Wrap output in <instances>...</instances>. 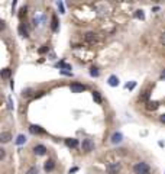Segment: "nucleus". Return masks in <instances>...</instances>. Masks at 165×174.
<instances>
[{"label": "nucleus", "instance_id": "obj_1", "mask_svg": "<svg viewBox=\"0 0 165 174\" xmlns=\"http://www.w3.org/2000/svg\"><path fill=\"white\" fill-rule=\"evenodd\" d=\"M133 171H135V174H149L151 173V167L146 162H138L133 167Z\"/></svg>", "mask_w": 165, "mask_h": 174}, {"label": "nucleus", "instance_id": "obj_2", "mask_svg": "<svg viewBox=\"0 0 165 174\" xmlns=\"http://www.w3.org/2000/svg\"><path fill=\"white\" fill-rule=\"evenodd\" d=\"M120 168H122L120 162H109V164L106 165V173L107 174H119Z\"/></svg>", "mask_w": 165, "mask_h": 174}, {"label": "nucleus", "instance_id": "obj_3", "mask_svg": "<svg viewBox=\"0 0 165 174\" xmlns=\"http://www.w3.org/2000/svg\"><path fill=\"white\" fill-rule=\"evenodd\" d=\"M81 148L84 152H91V151L94 150V142H93L91 139H82Z\"/></svg>", "mask_w": 165, "mask_h": 174}, {"label": "nucleus", "instance_id": "obj_4", "mask_svg": "<svg viewBox=\"0 0 165 174\" xmlns=\"http://www.w3.org/2000/svg\"><path fill=\"white\" fill-rule=\"evenodd\" d=\"M85 88H87V87L84 86V84H80V83H72V84L70 86V90H71L72 93H82V91H85Z\"/></svg>", "mask_w": 165, "mask_h": 174}, {"label": "nucleus", "instance_id": "obj_5", "mask_svg": "<svg viewBox=\"0 0 165 174\" xmlns=\"http://www.w3.org/2000/svg\"><path fill=\"white\" fill-rule=\"evenodd\" d=\"M29 131H31L32 134H35V135H36V134H38V135L45 134V129H42L39 125H31V126H29Z\"/></svg>", "mask_w": 165, "mask_h": 174}, {"label": "nucleus", "instance_id": "obj_6", "mask_svg": "<svg viewBox=\"0 0 165 174\" xmlns=\"http://www.w3.org/2000/svg\"><path fill=\"white\" fill-rule=\"evenodd\" d=\"M33 152H35L36 155L42 157V155H45V154H47V148H45L44 145H36V147L33 148Z\"/></svg>", "mask_w": 165, "mask_h": 174}, {"label": "nucleus", "instance_id": "obj_7", "mask_svg": "<svg viewBox=\"0 0 165 174\" xmlns=\"http://www.w3.org/2000/svg\"><path fill=\"white\" fill-rule=\"evenodd\" d=\"M54 168H55V161H54V160H48V161L45 162V165H44V170H45L47 173H50Z\"/></svg>", "mask_w": 165, "mask_h": 174}, {"label": "nucleus", "instance_id": "obj_8", "mask_svg": "<svg viewBox=\"0 0 165 174\" xmlns=\"http://www.w3.org/2000/svg\"><path fill=\"white\" fill-rule=\"evenodd\" d=\"M84 38H85V41H87V42H90V44H93V42H96V41H97V35L94 34V32H87Z\"/></svg>", "mask_w": 165, "mask_h": 174}, {"label": "nucleus", "instance_id": "obj_9", "mask_svg": "<svg viewBox=\"0 0 165 174\" xmlns=\"http://www.w3.org/2000/svg\"><path fill=\"white\" fill-rule=\"evenodd\" d=\"M10 139H12V134H10V132H1V135H0V141H1L3 144H7Z\"/></svg>", "mask_w": 165, "mask_h": 174}, {"label": "nucleus", "instance_id": "obj_10", "mask_svg": "<svg viewBox=\"0 0 165 174\" xmlns=\"http://www.w3.org/2000/svg\"><path fill=\"white\" fill-rule=\"evenodd\" d=\"M65 144H67V147H70V148H77V147H78V141L75 138L65 139Z\"/></svg>", "mask_w": 165, "mask_h": 174}, {"label": "nucleus", "instance_id": "obj_11", "mask_svg": "<svg viewBox=\"0 0 165 174\" xmlns=\"http://www.w3.org/2000/svg\"><path fill=\"white\" fill-rule=\"evenodd\" d=\"M149 96H151V90H145L141 96H139V102H149Z\"/></svg>", "mask_w": 165, "mask_h": 174}, {"label": "nucleus", "instance_id": "obj_12", "mask_svg": "<svg viewBox=\"0 0 165 174\" xmlns=\"http://www.w3.org/2000/svg\"><path fill=\"white\" fill-rule=\"evenodd\" d=\"M158 107H159V103L155 102V100H149L148 103H146V109L148 110H156Z\"/></svg>", "mask_w": 165, "mask_h": 174}, {"label": "nucleus", "instance_id": "obj_13", "mask_svg": "<svg viewBox=\"0 0 165 174\" xmlns=\"http://www.w3.org/2000/svg\"><path fill=\"white\" fill-rule=\"evenodd\" d=\"M122 139H123V135H122L120 132H115V134L112 135V142H113V144H119V142H122Z\"/></svg>", "mask_w": 165, "mask_h": 174}, {"label": "nucleus", "instance_id": "obj_14", "mask_svg": "<svg viewBox=\"0 0 165 174\" xmlns=\"http://www.w3.org/2000/svg\"><path fill=\"white\" fill-rule=\"evenodd\" d=\"M109 86H112V87L119 86V78H117V75H110V77H109Z\"/></svg>", "mask_w": 165, "mask_h": 174}, {"label": "nucleus", "instance_id": "obj_15", "mask_svg": "<svg viewBox=\"0 0 165 174\" xmlns=\"http://www.w3.org/2000/svg\"><path fill=\"white\" fill-rule=\"evenodd\" d=\"M51 28H52V31H54V32H57V31H58V19H57V16H52V23H51Z\"/></svg>", "mask_w": 165, "mask_h": 174}, {"label": "nucleus", "instance_id": "obj_16", "mask_svg": "<svg viewBox=\"0 0 165 174\" xmlns=\"http://www.w3.org/2000/svg\"><path fill=\"white\" fill-rule=\"evenodd\" d=\"M12 74V70L10 68H3L1 70V78H9Z\"/></svg>", "mask_w": 165, "mask_h": 174}, {"label": "nucleus", "instance_id": "obj_17", "mask_svg": "<svg viewBox=\"0 0 165 174\" xmlns=\"http://www.w3.org/2000/svg\"><path fill=\"white\" fill-rule=\"evenodd\" d=\"M93 99H94L96 103H99V104L103 102V99H101V96H100L99 91H93Z\"/></svg>", "mask_w": 165, "mask_h": 174}, {"label": "nucleus", "instance_id": "obj_18", "mask_svg": "<svg viewBox=\"0 0 165 174\" xmlns=\"http://www.w3.org/2000/svg\"><path fill=\"white\" fill-rule=\"evenodd\" d=\"M90 75H91V77H99L100 75L99 68H97V67H91V68H90Z\"/></svg>", "mask_w": 165, "mask_h": 174}, {"label": "nucleus", "instance_id": "obj_19", "mask_svg": "<svg viewBox=\"0 0 165 174\" xmlns=\"http://www.w3.org/2000/svg\"><path fill=\"white\" fill-rule=\"evenodd\" d=\"M135 17L143 20V19H145V13H143V10H136V12H135Z\"/></svg>", "mask_w": 165, "mask_h": 174}, {"label": "nucleus", "instance_id": "obj_20", "mask_svg": "<svg viewBox=\"0 0 165 174\" xmlns=\"http://www.w3.org/2000/svg\"><path fill=\"white\" fill-rule=\"evenodd\" d=\"M25 142H26V137H25V135H19V137H17V139H16L17 145H22V144H25Z\"/></svg>", "mask_w": 165, "mask_h": 174}, {"label": "nucleus", "instance_id": "obj_21", "mask_svg": "<svg viewBox=\"0 0 165 174\" xmlns=\"http://www.w3.org/2000/svg\"><path fill=\"white\" fill-rule=\"evenodd\" d=\"M19 32H20V35H22V36L28 38V31L23 28V25H20V26H19Z\"/></svg>", "mask_w": 165, "mask_h": 174}, {"label": "nucleus", "instance_id": "obj_22", "mask_svg": "<svg viewBox=\"0 0 165 174\" xmlns=\"http://www.w3.org/2000/svg\"><path fill=\"white\" fill-rule=\"evenodd\" d=\"M31 94H32V90H31V88H26V90H23V93H22L23 97H29Z\"/></svg>", "mask_w": 165, "mask_h": 174}, {"label": "nucleus", "instance_id": "obj_23", "mask_svg": "<svg viewBox=\"0 0 165 174\" xmlns=\"http://www.w3.org/2000/svg\"><path fill=\"white\" fill-rule=\"evenodd\" d=\"M26 174H38V167H31V168L26 171Z\"/></svg>", "mask_w": 165, "mask_h": 174}, {"label": "nucleus", "instance_id": "obj_24", "mask_svg": "<svg viewBox=\"0 0 165 174\" xmlns=\"http://www.w3.org/2000/svg\"><path fill=\"white\" fill-rule=\"evenodd\" d=\"M57 4H58V9H60V13H65V10H64V4H62V1H58Z\"/></svg>", "mask_w": 165, "mask_h": 174}, {"label": "nucleus", "instance_id": "obj_25", "mask_svg": "<svg viewBox=\"0 0 165 174\" xmlns=\"http://www.w3.org/2000/svg\"><path fill=\"white\" fill-rule=\"evenodd\" d=\"M23 15H26V7H22V9H20L19 17H20V19H23Z\"/></svg>", "mask_w": 165, "mask_h": 174}, {"label": "nucleus", "instance_id": "obj_26", "mask_svg": "<svg viewBox=\"0 0 165 174\" xmlns=\"http://www.w3.org/2000/svg\"><path fill=\"white\" fill-rule=\"evenodd\" d=\"M50 50V47H47V45H44L42 48H39V54H44V52H47Z\"/></svg>", "mask_w": 165, "mask_h": 174}, {"label": "nucleus", "instance_id": "obj_27", "mask_svg": "<svg viewBox=\"0 0 165 174\" xmlns=\"http://www.w3.org/2000/svg\"><path fill=\"white\" fill-rule=\"evenodd\" d=\"M135 86H136V83H135V81H131V83L126 84V88H131V90H132V88H135Z\"/></svg>", "mask_w": 165, "mask_h": 174}, {"label": "nucleus", "instance_id": "obj_28", "mask_svg": "<svg viewBox=\"0 0 165 174\" xmlns=\"http://www.w3.org/2000/svg\"><path fill=\"white\" fill-rule=\"evenodd\" d=\"M159 41H161V44L162 45H165V32L162 35H161V38H159Z\"/></svg>", "mask_w": 165, "mask_h": 174}, {"label": "nucleus", "instance_id": "obj_29", "mask_svg": "<svg viewBox=\"0 0 165 174\" xmlns=\"http://www.w3.org/2000/svg\"><path fill=\"white\" fill-rule=\"evenodd\" d=\"M4 155H6V152H4V150L1 148V151H0V158H4Z\"/></svg>", "mask_w": 165, "mask_h": 174}, {"label": "nucleus", "instance_id": "obj_30", "mask_svg": "<svg viewBox=\"0 0 165 174\" xmlns=\"http://www.w3.org/2000/svg\"><path fill=\"white\" fill-rule=\"evenodd\" d=\"M75 171H78V168H77V167H74V168H71V170H70V174H71V173H75Z\"/></svg>", "mask_w": 165, "mask_h": 174}, {"label": "nucleus", "instance_id": "obj_31", "mask_svg": "<svg viewBox=\"0 0 165 174\" xmlns=\"http://www.w3.org/2000/svg\"><path fill=\"white\" fill-rule=\"evenodd\" d=\"M12 107H13V106H12V99L9 97V109H12Z\"/></svg>", "mask_w": 165, "mask_h": 174}, {"label": "nucleus", "instance_id": "obj_32", "mask_svg": "<svg viewBox=\"0 0 165 174\" xmlns=\"http://www.w3.org/2000/svg\"><path fill=\"white\" fill-rule=\"evenodd\" d=\"M161 78H162V80H165V70L161 73Z\"/></svg>", "mask_w": 165, "mask_h": 174}, {"label": "nucleus", "instance_id": "obj_33", "mask_svg": "<svg viewBox=\"0 0 165 174\" xmlns=\"http://www.w3.org/2000/svg\"><path fill=\"white\" fill-rule=\"evenodd\" d=\"M0 29H4V22L1 20V23H0Z\"/></svg>", "mask_w": 165, "mask_h": 174}, {"label": "nucleus", "instance_id": "obj_34", "mask_svg": "<svg viewBox=\"0 0 165 174\" xmlns=\"http://www.w3.org/2000/svg\"><path fill=\"white\" fill-rule=\"evenodd\" d=\"M161 122H162V123H165V115H162V116H161Z\"/></svg>", "mask_w": 165, "mask_h": 174}]
</instances>
